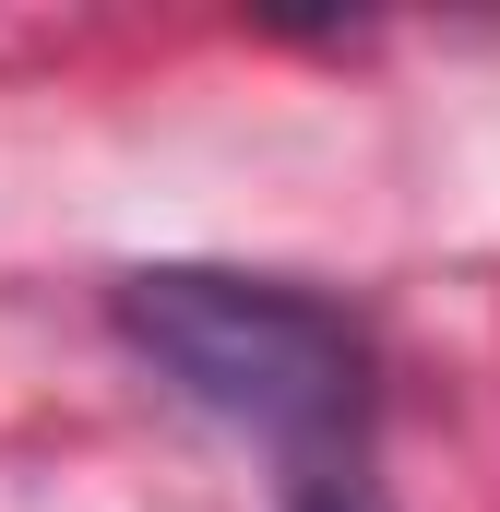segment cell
<instances>
[{"instance_id": "1", "label": "cell", "mask_w": 500, "mask_h": 512, "mask_svg": "<svg viewBox=\"0 0 500 512\" xmlns=\"http://www.w3.org/2000/svg\"><path fill=\"white\" fill-rule=\"evenodd\" d=\"M120 346L203 417L274 441L298 477L358 465L370 441V334L286 286V274H227V262H143L120 274Z\"/></svg>"}, {"instance_id": "2", "label": "cell", "mask_w": 500, "mask_h": 512, "mask_svg": "<svg viewBox=\"0 0 500 512\" xmlns=\"http://www.w3.org/2000/svg\"><path fill=\"white\" fill-rule=\"evenodd\" d=\"M286 512H381V489H370V465H310L286 489Z\"/></svg>"}]
</instances>
